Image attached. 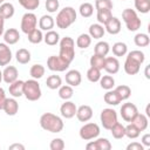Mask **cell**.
Wrapping results in <instances>:
<instances>
[{"label":"cell","instance_id":"cell-30","mask_svg":"<svg viewBox=\"0 0 150 150\" xmlns=\"http://www.w3.org/2000/svg\"><path fill=\"white\" fill-rule=\"evenodd\" d=\"M109 50H110V46L105 41H100L94 47V54H97V55H101V56H107Z\"/></svg>","mask_w":150,"mask_h":150},{"label":"cell","instance_id":"cell-24","mask_svg":"<svg viewBox=\"0 0 150 150\" xmlns=\"http://www.w3.org/2000/svg\"><path fill=\"white\" fill-rule=\"evenodd\" d=\"M103 100H104V102L107 103V104H109V105H117V104H120L121 102H122V100L120 98V96H118V94L115 91V89L114 90H108L105 94H104V96H103Z\"/></svg>","mask_w":150,"mask_h":150},{"label":"cell","instance_id":"cell-23","mask_svg":"<svg viewBox=\"0 0 150 150\" xmlns=\"http://www.w3.org/2000/svg\"><path fill=\"white\" fill-rule=\"evenodd\" d=\"M131 123L135 124V125L138 128L139 131H144V130L148 128V123H149V121H148V116L144 115V114H139V112H137V115L132 118Z\"/></svg>","mask_w":150,"mask_h":150},{"label":"cell","instance_id":"cell-31","mask_svg":"<svg viewBox=\"0 0 150 150\" xmlns=\"http://www.w3.org/2000/svg\"><path fill=\"white\" fill-rule=\"evenodd\" d=\"M110 131H111V135L114 138L116 139H120V138H123L125 136V129H124V125H122L121 123L116 122L111 128H110Z\"/></svg>","mask_w":150,"mask_h":150},{"label":"cell","instance_id":"cell-47","mask_svg":"<svg viewBox=\"0 0 150 150\" xmlns=\"http://www.w3.org/2000/svg\"><path fill=\"white\" fill-rule=\"evenodd\" d=\"M19 4L27 11H34L39 7L40 0H19Z\"/></svg>","mask_w":150,"mask_h":150},{"label":"cell","instance_id":"cell-51","mask_svg":"<svg viewBox=\"0 0 150 150\" xmlns=\"http://www.w3.org/2000/svg\"><path fill=\"white\" fill-rule=\"evenodd\" d=\"M127 150H144V146L142 143L138 142H132L127 145Z\"/></svg>","mask_w":150,"mask_h":150},{"label":"cell","instance_id":"cell-43","mask_svg":"<svg viewBox=\"0 0 150 150\" xmlns=\"http://www.w3.org/2000/svg\"><path fill=\"white\" fill-rule=\"evenodd\" d=\"M124 129H125V136H127L128 138H130V139L137 138V137L139 136V134H141V131L138 130V128H137L135 124H132L131 122H130L127 127H124Z\"/></svg>","mask_w":150,"mask_h":150},{"label":"cell","instance_id":"cell-29","mask_svg":"<svg viewBox=\"0 0 150 150\" xmlns=\"http://www.w3.org/2000/svg\"><path fill=\"white\" fill-rule=\"evenodd\" d=\"M15 59L19 63L21 64H26L30 61V53L28 49L26 48H20L16 53H15Z\"/></svg>","mask_w":150,"mask_h":150},{"label":"cell","instance_id":"cell-38","mask_svg":"<svg viewBox=\"0 0 150 150\" xmlns=\"http://www.w3.org/2000/svg\"><path fill=\"white\" fill-rule=\"evenodd\" d=\"M45 71H46V69H45V67H43L42 64H33V66L30 67V69H29L30 76H32L33 79H35V80L41 79V77L45 75Z\"/></svg>","mask_w":150,"mask_h":150},{"label":"cell","instance_id":"cell-33","mask_svg":"<svg viewBox=\"0 0 150 150\" xmlns=\"http://www.w3.org/2000/svg\"><path fill=\"white\" fill-rule=\"evenodd\" d=\"M46 84H47V87H48L49 89L54 90V89H57V88L61 87L62 80H61V77H60L59 75H50V76L47 77Z\"/></svg>","mask_w":150,"mask_h":150},{"label":"cell","instance_id":"cell-10","mask_svg":"<svg viewBox=\"0 0 150 150\" xmlns=\"http://www.w3.org/2000/svg\"><path fill=\"white\" fill-rule=\"evenodd\" d=\"M69 64L70 63L66 62L60 56H55V55L49 56L48 60H47V67L52 71H64V70L68 69Z\"/></svg>","mask_w":150,"mask_h":150},{"label":"cell","instance_id":"cell-11","mask_svg":"<svg viewBox=\"0 0 150 150\" xmlns=\"http://www.w3.org/2000/svg\"><path fill=\"white\" fill-rule=\"evenodd\" d=\"M120 112H121V116L122 118L125 121V122H131L132 118L137 115L138 110H137V107L134 104V103H130V102H127L124 104H122L121 109H120Z\"/></svg>","mask_w":150,"mask_h":150},{"label":"cell","instance_id":"cell-36","mask_svg":"<svg viewBox=\"0 0 150 150\" xmlns=\"http://www.w3.org/2000/svg\"><path fill=\"white\" fill-rule=\"evenodd\" d=\"M135 8L137 12L146 14L150 11V0H134Z\"/></svg>","mask_w":150,"mask_h":150},{"label":"cell","instance_id":"cell-19","mask_svg":"<svg viewBox=\"0 0 150 150\" xmlns=\"http://www.w3.org/2000/svg\"><path fill=\"white\" fill-rule=\"evenodd\" d=\"M82 81V76H81V73L76 69H71L69 71H67L66 74V82L67 84L71 86V87H77L80 86Z\"/></svg>","mask_w":150,"mask_h":150},{"label":"cell","instance_id":"cell-16","mask_svg":"<svg viewBox=\"0 0 150 150\" xmlns=\"http://www.w3.org/2000/svg\"><path fill=\"white\" fill-rule=\"evenodd\" d=\"M76 117L80 122H88L93 117V109L90 105H80L76 110Z\"/></svg>","mask_w":150,"mask_h":150},{"label":"cell","instance_id":"cell-17","mask_svg":"<svg viewBox=\"0 0 150 150\" xmlns=\"http://www.w3.org/2000/svg\"><path fill=\"white\" fill-rule=\"evenodd\" d=\"M18 69L14 66H7L5 67L4 71H2V81H5L7 84L14 82L15 80H18Z\"/></svg>","mask_w":150,"mask_h":150},{"label":"cell","instance_id":"cell-49","mask_svg":"<svg viewBox=\"0 0 150 150\" xmlns=\"http://www.w3.org/2000/svg\"><path fill=\"white\" fill-rule=\"evenodd\" d=\"M46 9L47 12L49 13H55L57 9H59V6H60V2L59 0H46Z\"/></svg>","mask_w":150,"mask_h":150},{"label":"cell","instance_id":"cell-21","mask_svg":"<svg viewBox=\"0 0 150 150\" xmlns=\"http://www.w3.org/2000/svg\"><path fill=\"white\" fill-rule=\"evenodd\" d=\"M20 40L19 30L15 28H9L4 33V41L7 45H15Z\"/></svg>","mask_w":150,"mask_h":150},{"label":"cell","instance_id":"cell-15","mask_svg":"<svg viewBox=\"0 0 150 150\" xmlns=\"http://www.w3.org/2000/svg\"><path fill=\"white\" fill-rule=\"evenodd\" d=\"M103 69H104L108 74H112V75L116 74V73L120 70V62H118L117 57H115V56L105 57Z\"/></svg>","mask_w":150,"mask_h":150},{"label":"cell","instance_id":"cell-8","mask_svg":"<svg viewBox=\"0 0 150 150\" xmlns=\"http://www.w3.org/2000/svg\"><path fill=\"white\" fill-rule=\"evenodd\" d=\"M100 120H101V123H102L103 128L107 129V130H110V128L116 122H118L117 121V112L111 108H105L101 111Z\"/></svg>","mask_w":150,"mask_h":150},{"label":"cell","instance_id":"cell-3","mask_svg":"<svg viewBox=\"0 0 150 150\" xmlns=\"http://www.w3.org/2000/svg\"><path fill=\"white\" fill-rule=\"evenodd\" d=\"M76 11L73 7H64L56 15V26L60 29H66L76 21Z\"/></svg>","mask_w":150,"mask_h":150},{"label":"cell","instance_id":"cell-9","mask_svg":"<svg viewBox=\"0 0 150 150\" xmlns=\"http://www.w3.org/2000/svg\"><path fill=\"white\" fill-rule=\"evenodd\" d=\"M36 23H38V19H36V15L34 13H25L21 18V30L25 33V34H28L30 33L33 29L36 28Z\"/></svg>","mask_w":150,"mask_h":150},{"label":"cell","instance_id":"cell-45","mask_svg":"<svg viewBox=\"0 0 150 150\" xmlns=\"http://www.w3.org/2000/svg\"><path fill=\"white\" fill-rule=\"evenodd\" d=\"M104 60H105V56H101V55H97V54H94L89 62H90V66L91 67H95L97 69H103V66H104Z\"/></svg>","mask_w":150,"mask_h":150},{"label":"cell","instance_id":"cell-7","mask_svg":"<svg viewBox=\"0 0 150 150\" xmlns=\"http://www.w3.org/2000/svg\"><path fill=\"white\" fill-rule=\"evenodd\" d=\"M79 134L83 141H90V139L96 138L100 135V127L94 122L86 123L81 127Z\"/></svg>","mask_w":150,"mask_h":150},{"label":"cell","instance_id":"cell-54","mask_svg":"<svg viewBox=\"0 0 150 150\" xmlns=\"http://www.w3.org/2000/svg\"><path fill=\"white\" fill-rule=\"evenodd\" d=\"M9 150H13V149H20V150H23L25 149V146L22 145V144H18V143H15V144H12V145H9V148H8Z\"/></svg>","mask_w":150,"mask_h":150},{"label":"cell","instance_id":"cell-46","mask_svg":"<svg viewBox=\"0 0 150 150\" xmlns=\"http://www.w3.org/2000/svg\"><path fill=\"white\" fill-rule=\"evenodd\" d=\"M111 16H112L111 11H108V9H101V11H97V15H96L97 21H98V23H101V25H104Z\"/></svg>","mask_w":150,"mask_h":150},{"label":"cell","instance_id":"cell-52","mask_svg":"<svg viewBox=\"0 0 150 150\" xmlns=\"http://www.w3.org/2000/svg\"><path fill=\"white\" fill-rule=\"evenodd\" d=\"M141 143L143 144V146H150V134H144L142 136Z\"/></svg>","mask_w":150,"mask_h":150},{"label":"cell","instance_id":"cell-25","mask_svg":"<svg viewBox=\"0 0 150 150\" xmlns=\"http://www.w3.org/2000/svg\"><path fill=\"white\" fill-rule=\"evenodd\" d=\"M54 25H55V21L50 15H42L39 20V27L41 30H46V32L52 30Z\"/></svg>","mask_w":150,"mask_h":150},{"label":"cell","instance_id":"cell-27","mask_svg":"<svg viewBox=\"0 0 150 150\" xmlns=\"http://www.w3.org/2000/svg\"><path fill=\"white\" fill-rule=\"evenodd\" d=\"M14 6L11 2H4L2 5H0V15L6 20V19H11L14 15Z\"/></svg>","mask_w":150,"mask_h":150},{"label":"cell","instance_id":"cell-56","mask_svg":"<svg viewBox=\"0 0 150 150\" xmlns=\"http://www.w3.org/2000/svg\"><path fill=\"white\" fill-rule=\"evenodd\" d=\"M145 77L146 79H150V75H149V66H146V68H145Z\"/></svg>","mask_w":150,"mask_h":150},{"label":"cell","instance_id":"cell-48","mask_svg":"<svg viewBox=\"0 0 150 150\" xmlns=\"http://www.w3.org/2000/svg\"><path fill=\"white\" fill-rule=\"evenodd\" d=\"M95 7L97 11H101V9L111 11L112 9V2H111V0H96Z\"/></svg>","mask_w":150,"mask_h":150},{"label":"cell","instance_id":"cell-13","mask_svg":"<svg viewBox=\"0 0 150 150\" xmlns=\"http://www.w3.org/2000/svg\"><path fill=\"white\" fill-rule=\"evenodd\" d=\"M76 110L77 107L75 105L74 102L71 101H64V103H62V105L60 107V112L62 115V117L64 118H71L76 115Z\"/></svg>","mask_w":150,"mask_h":150},{"label":"cell","instance_id":"cell-39","mask_svg":"<svg viewBox=\"0 0 150 150\" xmlns=\"http://www.w3.org/2000/svg\"><path fill=\"white\" fill-rule=\"evenodd\" d=\"M100 84H101V88L105 90H110L115 86V80L111 75H103L100 79Z\"/></svg>","mask_w":150,"mask_h":150},{"label":"cell","instance_id":"cell-20","mask_svg":"<svg viewBox=\"0 0 150 150\" xmlns=\"http://www.w3.org/2000/svg\"><path fill=\"white\" fill-rule=\"evenodd\" d=\"M2 110H4L8 116H14V115H16V112L19 111V103L16 102L15 97L6 98V101H5V103H4Z\"/></svg>","mask_w":150,"mask_h":150},{"label":"cell","instance_id":"cell-50","mask_svg":"<svg viewBox=\"0 0 150 150\" xmlns=\"http://www.w3.org/2000/svg\"><path fill=\"white\" fill-rule=\"evenodd\" d=\"M50 150H63L64 149V142L62 138H54L49 144Z\"/></svg>","mask_w":150,"mask_h":150},{"label":"cell","instance_id":"cell-53","mask_svg":"<svg viewBox=\"0 0 150 150\" xmlns=\"http://www.w3.org/2000/svg\"><path fill=\"white\" fill-rule=\"evenodd\" d=\"M6 94H5V90H4V88H1L0 87V110L4 108V103H5V101H6Z\"/></svg>","mask_w":150,"mask_h":150},{"label":"cell","instance_id":"cell-34","mask_svg":"<svg viewBox=\"0 0 150 150\" xmlns=\"http://www.w3.org/2000/svg\"><path fill=\"white\" fill-rule=\"evenodd\" d=\"M134 42H135V45L137 47H146L150 43V39H149V35L148 34H145V33H138V34L135 35Z\"/></svg>","mask_w":150,"mask_h":150},{"label":"cell","instance_id":"cell-18","mask_svg":"<svg viewBox=\"0 0 150 150\" xmlns=\"http://www.w3.org/2000/svg\"><path fill=\"white\" fill-rule=\"evenodd\" d=\"M12 60V52L7 43L0 42V66H7Z\"/></svg>","mask_w":150,"mask_h":150},{"label":"cell","instance_id":"cell-28","mask_svg":"<svg viewBox=\"0 0 150 150\" xmlns=\"http://www.w3.org/2000/svg\"><path fill=\"white\" fill-rule=\"evenodd\" d=\"M43 41L46 42V45L48 46H55L56 43L60 42V35L59 33H56L55 30H48L45 35H43Z\"/></svg>","mask_w":150,"mask_h":150},{"label":"cell","instance_id":"cell-6","mask_svg":"<svg viewBox=\"0 0 150 150\" xmlns=\"http://www.w3.org/2000/svg\"><path fill=\"white\" fill-rule=\"evenodd\" d=\"M122 19L128 28V30L130 32H136L141 28V25H142V21L141 19L138 18L137 13L135 9H131V8H125L123 12H122Z\"/></svg>","mask_w":150,"mask_h":150},{"label":"cell","instance_id":"cell-14","mask_svg":"<svg viewBox=\"0 0 150 150\" xmlns=\"http://www.w3.org/2000/svg\"><path fill=\"white\" fill-rule=\"evenodd\" d=\"M104 29L111 34V35H116L121 32V21L116 16H111L105 23H104Z\"/></svg>","mask_w":150,"mask_h":150},{"label":"cell","instance_id":"cell-57","mask_svg":"<svg viewBox=\"0 0 150 150\" xmlns=\"http://www.w3.org/2000/svg\"><path fill=\"white\" fill-rule=\"evenodd\" d=\"M1 81H2V71L0 70V82H1Z\"/></svg>","mask_w":150,"mask_h":150},{"label":"cell","instance_id":"cell-44","mask_svg":"<svg viewBox=\"0 0 150 150\" xmlns=\"http://www.w3.org/2000/svg\"><path fill=\"white\" fill-rule=\"evenodd\" d=\"M79 12H80L81 16L89 18L94 13V6L91 4H89V2H83V4H81V6L79 8Z\"/></svg>","mask_w":150,"mask_h":150},{"label":"cell","instance_id":"cell-40","mask_svg":"<svg viewBox=\"0 0 150 150\" xmlns=\"http://www.w3.org/2000/svg\"><path fill=\"white\" fill-rule=\"evenodd\" d=\"M128 53V47L124 42H116L112 45V54L115 56H124Z\"/></svg>","mask_w":150,"mask_h":150},{"label":"cell","instance_id":"cell-12","mask_svg":"<svg viewBox=\"0 0 150 150\" xmlns=\"http://www.w3.org/2000/svg\"><path fill=\"white\" fill-rule=\"evenodd\" d=\"M87 150H110L111 143L107 138H98L96 141H91L86 145Z\"/></svg>","mask_w":150,"mask_h":150},{"label":"cell","instance_id":"cell-2","mask_svg":"<svg viewBox=\"0 0 150 150\" xmlns=\"http://www.w3.org/2000/svg\"><path fill=\"white\" fill-rule=\"evenodd\" d=\"M40 125L43 130L49 132H60L63 129V121L57 115H54L52 112H45L40 117Z\"/></svg>","mask_w":150,"mask_h":150},{"label":"cell","instance_id":"cell-41","mask_svg":"<svg viewBox=\"0 0 150 150\" xmlns=\"http://www.w3.org/2000/svg\"><path fill=\"white\" fill-rule=\"evenodd\" d=\"M101 76H102L101 75V69H97V68L90 66V68L87 70V79L90 82H93V83L98 82L100 79H101Z\"/></svg>","mask_w":150,"mask_h":150},{"label":"cell","instance_id":"cell-26","mask_svg":"<svg viewBox=\"0 0 150 150\" xmlns=\"http://www.w3.org/2000/svg\"><path fill=\"white\" fill-rule=\"evenodd\" d=\"M104 33H105V29H104V27H103V25H101V23H93V25H90V27H89V35H90V38L93 39H101V38H103V35H104Z\"/></svg>","mask_w":150,"mask_h":150},{"label":"cell","instance_id":"cell-58","mask_svg":"<svg viewBox=\"0 0 150 150\" xmlns=\"http://www.w3.org/2000/svg\"><path fill=\"white\" fill-rule=\"evenodd\" d=\"M4 2H6V0H0V5H2Z\"/></svg>","mask_w":150,"mask_h":150},{"label":"cell","instance_id":"cell-37","mask_svg":"<svg viewBox=\"0 0 150 150\" xmlns=\"http://www.w3.org/2000/svg\"><path fill=\"white\" fill-rule=\"evenodd\" d=\"M27 36H28V41L30 43H34V45L40 43L43 40V34H42L41 29H38V28H35L30 33H28Z\"/></svg>","mask_w":150,"mask_h":150},{"label":"cell","instance_id":"cell-1","mask_svg":"<svg viewBox=\"0 0 150 150\" xmlns=\"http://www.w3.org/2000/svg\"><path fill=\"white\" fill-rule=\"evenodd\" d=\"M145 56L141 50H131L128 53L124 62V71L128 75H136L139 71L141 64L144 62Z\"/></svg>","mask_w":150,"mask_h":150},{"label":"cell","instance_id":"cell-35","mask_svg":"<svg viewBox=\"0 0 150 150\" xmlns=\"http://www.w3.org/2000/svg\"><path fill=\"white\" fill-rule=\"evenodd\" d=\"M73 94H74V90H73V87L67 84V86H61L59 88V96L60 98L67 101V100H70L73 97Z\"/></svg>","mask_w":150,"mask_h":150},{"label":"cell","instance_id":"cell-42","mask_svg":"<svg viewBox=\"0 0 150 150\" xmlns=\"http://www.w3.org/2000/svg\"><path fill=\"white\" fill-rule=\"evenodd\" d=\"M115 91L118 94V96H120V98H121L122 101L128 100V98L130 97V95H131V89H130V87H128V86H125V84H121V86L116 87V88H115Z\"/></svg>","mask_w":150,"mask_h":150},{"label":"cell","instance_id":"cell-55","mask_svg":"<svg viewBox=\"0 0 150 150\" xmlns=\"http://www.w3.org/2000/svg\"><path fill=\"white\" fill-rule=\"evenodd\" d=\"M4 27H5V19L0 15V36L4 34Z\"/></svg>","mask_w":150,"mask_h":150},{"label":"cell","instance_id":"cell-4","mask_svg":"<svg viewBox=\"0 0 150 150\" xmlns=\"http://www.w3.org/2000/svg\"><path fill=\"white\" fill-rule=\"evenodd\" d=\"M59 56L64 60L68 63H71V61L75 57V42L71 38L64 36L60 40V53Z\"/></svg>","mask_w":150,"mask_h":150},{"label":"cell","instance_id":"cell-5","mask_svg":"<svg viewBox=\"0 0 150 150\" xmlns=\"http://www.w3.org/2000/svg\"><path fill=\"white\" fill-rule=\"evenodd\" d=\"M41 88L35 79H30L23 82V96L28 101H38L41 97Z\"/></svg>","mask_w":150,"mask_h":150},{"label":"cell","instance_id":"cell-32","mask_svg":"<svg viewBox=\"0 0 150 150\" xmlns=\"http://www.w3.org/2000/svg\"><path fill=\"white\" fill-rule=\"evenodd\" d=\"M90 43H91V38H90L89 34H86V33L80 34L79 38L76 39V46L79 48H81V49L88 48L90 46Z\"/></svg>","mask_w":150,"mask_h":150},{"label":"cell","instance_id":"cell-22","mask_svg":"<svg viewBox=\"0 0 150 150\" xmlns=\"http://www.w3.org/2000/svg\"><path fill=\"white\" fill-rule=\"evenodd\" d=\"M23 82L22 80H15L14 82L9 83V94L13 97H20L23 95Z\"/></svg>","mask_w":150,"mask_h":150}]
</instances>
